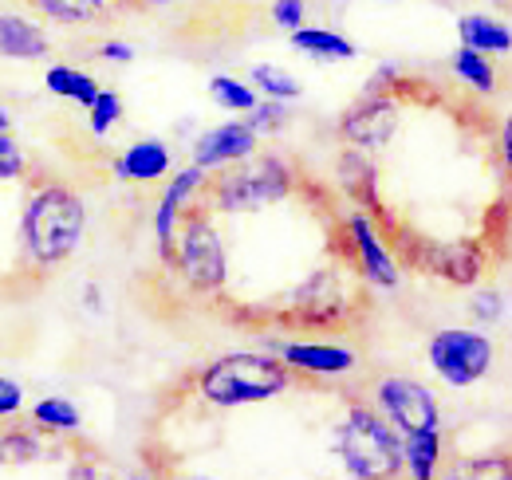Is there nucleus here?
<instances>
[{
	"instance_id": "31",
	"label": "nucleus",
	"mask_w": 512,
	"mask_h": 480,
	"mask_svg": "<svg viewBox=\"0 0 512 480\" xmlns=\"http://www.w3.org/2000/svg\"><path fill=\"white\" fill-rule=\"evenodd\" d=\"M268 16L280 32H292L300 24H308V0H272L268 4Z\"/></svg>"
},
{
	"instance_id": "15",
	"label": "nucleus",
	"mask_w": 512,
	"mask_h": 480,
	"mask_svg": "<svg viewBox=\"0 0 512 480\" xmlns=\"http://www.w3.org/2000/svg\"><path fill=\"white\" fill-rule=\"evenodd\" d=\"M52 56V36L24 12H0V60L36 63Z\"/></svg>"
},
{
	"instance_id": "23",
	"label": "nucleus",
	"mask_w": 512,
	"mask_h": 480,
	"mask_svg": "<svg viewBox=\"0 0 512 480\" xmlns=\"http://www.w3.org/2000/svg\"><path fill=\"white\" fill-rule=\"evenodd\" d=\"M44 20L52 24H64V28H79V24H95L111 0H28Z\"/></svg>"
},
{
	"instance_id": "17",
	"label": "nucleus",
	"mask_w": 512,
	"mask_h": 480,
	"mask_svg": "<svg viewBox=\"0 0 512 480\" xmlns=\"http://www.w3.org/2000/svg\"><path fill=\"white\" fill-rule=\"evenodd\" d=\"M288 44H292L300 56L320 60V63H351L359 56V48H355L343 32L320 28V24H300V28H292V32H288Z\"/></svg>"
},
{
	"instance_id": "13",
	"label": "nucleus",
	"mask_w": 512,
	"mask_h": 480,
	"mask_svg": "<svg viewBox=\"0 0 512 480\" xmlns=\"http://www.w3.org/2000/svg\"><path fill=\"white\" fill-rule=\"evenodd\" d=\"M418 268L434 272L438 280H446L453 288H477L485 276V252L477 244H426L414 256Z\"/></svg>"
},
{
	"instance_id": "18",
	"label": "nucleus",
	"mask_w": 512,
	"mask_h": 480,
	"mask_svg": "<svg viewBox=\"0 0 512 480\" xmlns=\"http://www.w3.org/2000/svg\"><path fill=\"white\" fill-rule=\"evenodd\" d=\"M398 453H402V473L414 480L438 477L442 469V425L434 429H414L398 437Z\"/></svg>"
},
{
	"instance_id": "25",
	"label": "nucleus",
	"mask_w": 512,
	"mask_h": 480,
	"mask_svg": "<svg viewBox=\"0 0 512 480\" xmlns=\"http://www.w3.org/2000/svg\"><path fill=\"white\" fill-rule=\"evenodd\" d=\"M32 425L36 429H48V433H75L83 425V414H79V406L71 398L52 394V398H40L32 406Z\"/></svg>"
},
{
	"instance_id": "12",
	"label": "nucleus",
	"mask_w": 512,
	"mask_h": 480,
	"mask_svg": "<svg viewBox=\"0 0 512 480\" xmlns=\"http://www.w3.org/2000/svg\"><path fill=\"white\" fill-rule=\"evenodd\" d=\"M253 150H260V138H256V130L249 126V119H229V122H221V126L201 130V134L193 138L190 158L201 170L217 174V170H225V166L249 158Z\"/></svg>"
},
{
	"instance_id": "9",
	"label": "nucleus",
	"mask_w": 512,
	"mask_h": 480,
	"mask_svg": "<svg viewBox=\"0 0 512 480\" xmlns=\"http://www.w3.org/2000/svg\"><path fill=\"white\" fill-rule=\"evenodd\" d=\"M351 311V292L343 284V276L335 268H320L312 272L288 300V319L300 323V327H312V331H323L331 323H343Z\"/></svg>"
},
{
	"instance_id": "35",
	"label": "nucleus",
	"mask_w": 512,
	"mask_h": 480,
	"mask_svg": "<svg viewBox=\"0 0 512 480\" xmlns=\"http://www.w3.org/2000/svg\"><path fill=\"white\" fill-rule=\"evenodd\" d=\"M12 111H8V107H4V103H0V130H12Z\"/></svg>"
},
{
	"instance_id": "11",
	"label": "nucleus",
	"mask_w": 512,
	"mask_h": 480,
	"mask_svg": "<svg viewBox=\"0 0 512 480\" xmlns=\"http://www.w3.org/2000/svg\"><path fill=\"white\" fill-rule=\"evenodd\" d=\"M272 355L292 374H312V378H343L359 366V351L335 339L331 343L327 339H284L272 347Z\"/></svg>"
},
{
	"instance_id": "27",
	"label": "nucleus",
	"mask_w": 512,
	"mask_h": 480,
	"mask_svg": "<svg viewBox=\"0 0 512 480\" xmlns=\"http://www.w3.org/2000/svg\"><path fill=\"white\" fill-rule=\"evenodd\" d=\"M4 449H8V461L32 465L44 457V437L36 425H12V429H4Z\"/></svg>"
},
{
	"instance_id": "6",
	"label": "nucleus",
	"mask_w": 512,
	"mask_h": 480,
	"mask_svg": "<svg viewBox=\"0 0 512 480\" xmlns=\"http://www.w3.org/2000/svg\"><path fill=\"white\" fill-rule=\"evenodd\" d=\"M426 362L446 386L469 390L489 378L497 362V343L489 339L485 327H442L426 343Z\"/></svg>"
},
{
	"instance_id": "16",
	"label": "nucleus",
	"mask_w": 512,
	"mask_h": 480,
	"mask_svg": "<svg viewBox=\"0 0 512 480\" xmlns=\"http://www.w3.org/2000/svg\"><path fill=\"white\" fill-rule=\"evenodd\" d=\"M335 181L339 189L355 201V209H367L371 217L383 209L379 205V174H375V162H371V150H343L339 162H335Z\"/></svg>"
},
{
	"instance_id": "14",
	"label": "nucleus",
	"mask_w": 512,
	"mask_h": 480,
	"mask_svg": "<svg viewBox=\"0 0 512 480\" xmlns=\"http://www.w3.org/2000/svg\"><path fill=\"white\" fill-rule=\"evenodd\" d=\"M111 174L130 185H150V181H162L174 174V150L162 142V138H142V142H130L127 150L115 158Z\"/></svg>"
},
{
	"instance_id": "3",
	"label": "nucleus",
	"mask_w": 512,
	"mask_h": 480,
	"mask_svg": "<svg viewBox=\"0 0 512 480\" xmlns=\"http://www.w3.org/2000/svg\"><path fill=\"white\" fill-rule=\"evenodd\" d=\"M296 185H300V174L284 154L253 150L249 158L217 170V178L209 174L201 193L221 213H249V209H264V205H280Z\"/></svg>"
},
{
	"instance_id": "37",
	"label": "nucleus",
	"mask_w": 512,
	"mask_h": 480,
	"mask_svg": "<svg viewBox=\"0 0 512 480\" xmlns=\"http://www.w3.org/2000/svg\"><path fill=\"white\" fill-rule=\"evenodd\" d=\"M4 465H8V449H4V433H0V473H4Z\"/></svg>"
},
{
	"instance_id": "22",
	"label": "nucleus",
	"mask_w": 512,
	"mask_h": 480,
	"mask_svg": "<svg viewBox=\"0 0 512 480\" xmlns=\"http://www.w3.org/2000/svg\"><path fill=\"white\" fill-rule=\"evenodd\" d=\"M449 71L469 87V91H477V95H493L497 91V67H493V56H485V52H473V48H457L453 56H449Z\"/></svg>"
},
{
	"instance_id": "1",
	"label": "nucleus",
	"mask_w": 512,
	"mask_h": 480,
	"mask_svg": "<svg viewBox=\"0 0 512 480\" xmlns=\"http://www.w3.org/2000/svg\"><path fill=\"white\" fill-rule=\"evenodd\" d=\"M20 237H24V256L36 268H56L79 252L87 237V205L75 189L60 181L36 185L24 217H20Z\"/></svg>"
},
{
	"instance_id": "8",
	"label": "nucleus",
	"mask_w": 512,
	"mask_h": 480,
	"mask_svg": "<svg viewBox=\"0 0 512 480\" xmlns=\"http://www.w3.org/2000/svg\"><path fill=\"white\" fill-rule=\"evenodd\" d=\"M343 244L355 256V268H359L363 284H371L379 292H394L402 284L398 256L390 252V244H386V237L379 233V225L367 209H351L343 217Z\"/></svg>"
},
{
	"instance_id": "33",
	"label": "nucleus",
	"mask_w": 512,
	"mask_h": 480,
	"mask_svg": "<svg viewBox=\"0 0 512 480\" xmlns=\"http://www.w3.org/2000/svg\"><path fill=\"white\" fill-rule=\"evenodd\" d=\"M138 52H134V44L127 40H107V44H99V60L103 63H115V67H127Z\"/></svg>"
},
{
	"instance_id": "10",
	"label": "nucleus",
	"mask_w": 512,
	"mask_h": 480,
	"mask_svg": "<svg viewBox=\"0 0 512 480\" xmlns=\"http://www.w3.org/2000/svg\"><path fill=\"white\" fill-rule=\"evenodd\" d=\"M398 119H402V111H398L394 91H367L339 115V138L347 146L375 154V150L390 146V138L398 134Z\"/></svg>"
},
{
	"instance_id": "24",
	"label": "nucleus",
	"mask_w": 512,
	"mask_h": 480,
	"mask_svg": "<svg viewBox=\"0 0 512 480\" xmlns=\"http://www.w3.org/2000/svg\"><path fill=\"white\" fill-rule=\"evenodd\" d=\"M209 99L229 115H249L260 95L253 91V83L241 79V75H213L209 79Z\"/></svg>"
},
{
	"instance_id": "30",
	"label": "nucleus",
	"mask_w": 512,
	"mask_h": 480,
	"mask_svg": "<svg viewBox=\"0 0 512 480\" xmlns=\"http://www.w3.org/2000/svg\"><path fill=\"white\" fill-rule=\"evenodd\" d=\"M469 315H473L477 327L501 323V319H505V296H501L497 288H481V292L473 296V303H469Z\"/></svg>"
},
{
	"instance_id": "20",
	"label": "nucleus",
	"mask_w": 512,
	"mask_h": 480,
	"mask_svg": "<svg viewBox=\"0 0 512 480\" xmlns=\"http://www.w3.org/2000/svg\"><path fill=\"white\" fill-rule=\"evenodd\" d=\"M44 87H48V95H56L64 103H75V107H87L99 95V79L91 71L75 67V63H52L44 71Z\"/></svg>"
},
{
	"instance_id": "5",
	"label": "nucleus",
	"mask_w": 512,
	"mask_h": 480,
	"mask_svg": "<svg viewBox=\"0 0 512 480\" xmlns=\"http://www.w3.org/2000/svg\"><path fill=\"white\" fill-rule=\"evenodd\" d=\"M170 268L190 284L193 292L213 296L229 280V260H225V240L213 229L205 213H182L178 233H174V256Z\"/></svg>"
},
{
	"instance_id": "19",
	"label": "nucleus",
	"mask_w": 512,
	"mask_h": 480,
	"mask_svg": "<svg viewBox=\"0 0 512 480\" xmlns=\"http://www.w3.org/2000/svg\"><path fill=\"white\" fill-rule=\"evenodd\" d=\"M457 36L465 48L473 52H485V56H509L512 52V32L501 16H489V12H465L457 20Z\"/></svg>"
},
{
	"instance_id": "32",
	"label": "nucleus",
	"mask_w": 512,
	"mask_h": 480,
	"mask_svg": "<svg viewBox=\"0 0 512 480\" xmlns=\"http://www.w3.org/2000/svg\"><path fill=\"white\" fill-rule=\"evenodd\" d=\"M24 410V386L8 374H0V421L4 418H20Z\"/></svg>"
},
{
	"instance_id": "21",
	"label": "nucleus",
	"mask_w": 512,
	"mask_h": 480,
	"mask_svg": "<svg viewBox=\"0 0 512 480\" xmlns=\"http://www.w3.org/2000/svg\"><path fill=\"white\" fill-rule=\"evenodd\" d=\"M249 83L260 99H276V103H300L304 99V83L292 71H284L280 63H253Z\"/></svg>"
},
{
	"instance_id": "36",
	"label": "nucleus",
	"mask_w": 512,
	"mask_h": 480,
	"mask_svg": "<svg viewBox=\"0 0 512 480\" xmlns=\"http://www.w3.org/2000/svg\"><path fill=\"white\" fill-rule=\"evenodd\" d=\"M134 4H146V8H170V4H182V0H134Z\"/></svg>"
},
{
	"instance_id": "4",
	"label": "nucleus",
	"mask_w": 512,
	"mask_h": 480,
	"mask_svg": "<svg viewBox=\"0 0 512 480\" xmlns=\"http://www.w3.org/2000/svg\"><path fill=\"white\" fill-rule=\"evenodd\" d=\"M398 429L375 410V406H347V414L335 425V457L343 473L355 480H383L402 473V453H398Z\"/></svg>"
},
{
	"instance_id": "2",
	"label": "nucleus",
	"mask_w": 512,
	"mask_h": 480,
	"mask_svg": "<svg viewBox=\"0 0 512 480\" xmlns=\"http://www.w3.org/2000/svg\"><path fill=\"white\" fill-rule=\"evenodd\" d=\"M288 386H292V370L276 359L272 351L268 355H260V351H233V355L213 359L197 374L201 402H209L217 410L272 402Z\"/></svg>"
},
{
	"instance_id": "28",
	"label": "nucleus",
	"mask_w": 512,
	"mask_h": 480,
	"mask_svg": "<svg viewBox=\"0 0 512 480\" xmlns=\"http://www.w3.org/2000/svg\"><path fill=\"white\" fill-rule=\"evenodd\" d=\"M292 103H276V99H256V107L249 111V126L256 130V138H272L292 122Z\"/></svg>"
},
{
	"instance_id": "7",
	"label": "nucleus",
	"mask_w": 512,
	"mask_h": 480,
	"mask_svg": "<svg viewBox=\"0 0 512 480\" xmlns=\"http://www.w3.org/2000/svg\"><path fill=\"white\" fill-rule=\"evenodd\" d=\"M375 410L398 433L442 425V398H438V390L418 382V378H410V374H386V378L375 382Z\"/></svg>"
},
{
	"instance_id": "26",
	"label": "nucleus",
	"mask_w": 512,
	"mask_h": 480,
	"mask_svg": "<svg viewBox=\"0 0 512 480\" xmlns=\"http://www.w3.org/2000/svg\"><path fill=\"white\" fill-rule=\"evenodd\" d=\"M87 111V130L91 138H111V130L123 122V95L111 87H99V95L83 107Z\"/></svg>"
},
{
	"instance_id": "34",
	"label": "nucleus",
	"mask_w": 512,
	"mask_h": 480,
	"mask_svg": "<svg viewBox=\"0 0 512 480\" xmlns=\"http://www.w3.org/2000/svg\"><path fill=\"white\" fill-rule=\"evenodd\" d=\"M402 79V67L398 63H383L375 75H371V83H367V91H394V83Z\"/></svg>"
},
{
	"instance_id": "29",
	"label": "nucleus",
	"mask_w": 512,
	"mask_h": 480,
	"mask_svg": "<svg viewBox=\"0 0 512 480\" xmlns=\"http://www.w3.org/2000/svg\"><path fill=\"white\" fill-rule=\"evenodd\" d=\"M28 174V150L12 130H0V181H20Z\"/></svg>"
}]
</instances>
